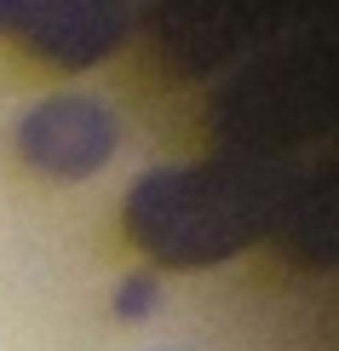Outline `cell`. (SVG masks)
<instances>
[{
	"mask_svg": "<svg viewBox=\"0 0 339 351\" xmlns=\"http://www.w3.org/2000/svg\"><path fill=\"white\" fill-rule=\"evenodd\" d=\"M293 173L271 156H213L201 167L144 173L127 196V237L161 265H218L293 213Z\"/></svg>",
	"mask_w": 339,
	"mask_h": 351,
	"instance_id": "1",
	"label": "cell"
},
{
	"mask_svg": "<svg viewBox=\"0 0 339 351\" xmlns=\"http://www.w3.org/2000/svg\"><path fill=\"white\" fill-rule=\"evenodd\" d=\"M0 29L58 69H86L127 35V0H0Z\"/></svg>",
	"mask_w": 339,
	"mask_h": 351,
	"instance_id": "2",
	"label": "cell"
},
{
	"mask_svg": "<svg viewBox=\"0 0 339 351\" xmlns=\"http://www.w3.org/2000/svg\"><path fill=\"white\" fill-rule=\"evenodd\" d=\"M18 156L52 179H86L115 150V115L92 98H47L18 121Z\"/></svg>",
	"mask_w": 339,
	"mask_h": 351,
	"instance_id": "3",
	"label": "cell"
}]
</instances>
